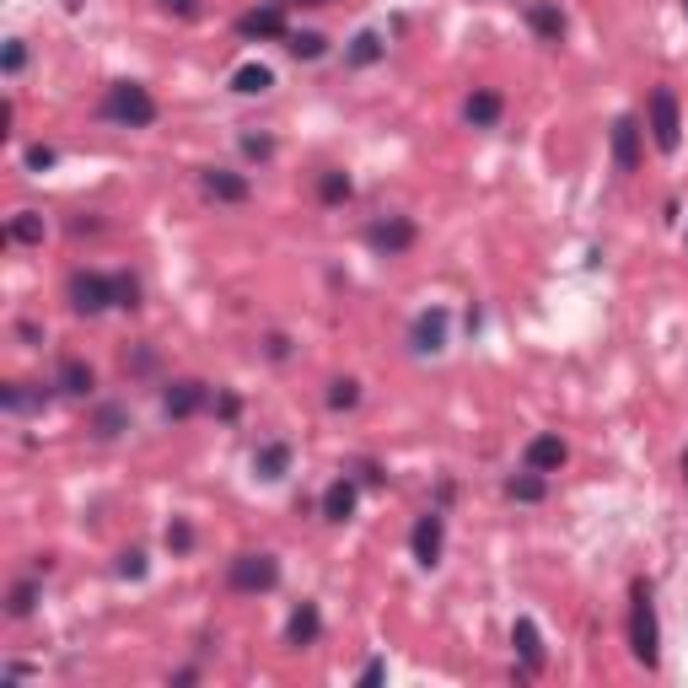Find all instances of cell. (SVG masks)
<instances>
[{
    "label": "cell",
    "instance_id": "1",
    "mask_svg": "<svg viewBox=\"0 0 688 688\" xmlns=\"http://www.w3.org/2000/svg\"><path fill=\"white\" fill-rule=\"evenodd\" d=\"M629 651H635L640 667L662 662V624H656V602H651V586L645 581L629 586Z\"/></svg>",
    "mask_w": 688,
    "mask_h": 688
},
{
    "label": "cell",
    "instance_id": "2",
    "mask_svg": "<svg viewBox=\"0 0 688 688\" xmlns=\"http://www.w3.org/2000/svg\"><path fill=\"white\" fill-rule=\"evenodd\" d=\"M97 113H103L108 124L146 129V124H156V97L140 81H113L108 92H103V103H97Z\"/></svg>",
    "mask_w": 688,
    "mask_h": 688
},
{
    "label": "cell",
    "instance_id": "3",
    "mask_svg": "<svg viewBox=\"0 0 688 688\" xmlns=\"http://www.w3.org/2000/svg\"><path fill=\"white\" fill-rule=\"evenodd\" d=\"M65 301H70V312H81V318H97V312L119 307V275L76 269V275L65 280Z\"/></svg>",
    "mask_w": 688,
    "mask_h": 688
},
{
    "label": "cell",
    "instance_id": "4",
    "mask_svg": "<svg viewBox=\"0 0 688 688\" xmlns=\"http://www.w3.org/2000/svg\"><path fill=\"white\" fill-rule=\"evenodd\" d=\"M226 586L232 592H275L280 586V559L275 554H237L226 559Z\"/></svg>",
    "mask_w": 688,
    "mask_h": 688
},
{
    "label": "cell",
    "instance_id": "5",
    "mask_svg": "<svg viewBox=\"0 0 688 688\" xmlns=\"http://www.w3.org/2000/svg\"><path fill=\"white\" fill-rule=\"evenodd\" d=\"M651 140H656V151H667V156L683 146V113H678L672 86H656L651 92Z\"/></svg>",
    "mask_w": 688,
    "mask_h": 688
},
{
    "label": "cell",
    "instance_id": "6",
    "mask_svg": "<svg viewBox=\"0 0 688 688\" xmlns=\"http://www.w3.org/2000/svg\"><path fill=\"white\" fill-rule=\"evenodd\" d=\"M237 38H248V43L291 38V27H285V0H264V6L242 11V17H237Z\"/></svg>",
    "mask_w": 688,
    "mask_h": 688
},
{
    "label": "cell",
    "instance_id": "7",
    "mask_svg": "<svg viewBox=\"0 0 688 688\" xmlns=\"http://www.w3.org/2000/svg\"><path fill=\"white\" fill-rule=\"evenodd\" d=\"M414 237H420V232H414L409 215H387V221H371V226H366V248H371V253H387V258L409 253Z\"/></svg>",
    "mask_w": 688,
    "mask_h": 688
},
{
    "label": "cell",
    "instance_id": "8",
    "mask_svg": "<svg viewBox=\"0 0 688 688\" xmlns=\"http://www.w3.org/2000/svg\"><path fill=\"white\" fill-rule=\"evenodd\" d=\"M409 549H414V559H420L425 570L441 565V549H447V516L425 511L420 522H414V533H409Z\"/></svg>",
    "mask_w": 688,
    "mask_h": 688
},
{
    "label": "cell",
    "instance_id": "9",
    "mask_svg": "<svg viewBox=\"0 0 688 688\" xmlns=\"http://www.w3.org/2000/svg\"><path fill=\"white\" fill-rule=\"evenodd\" d=\"M210 404V387L205 382H194V377H183V382H167V393H162V409H167V420H194L199 409Z\"/></svg>",
    "mask_w": 688,
    "mask_h": 688
},
{
    "label": "cell",
    "instance_id": "10",
    "mask_svg": "<svg viewBox=\"0 0 688 688\" xmlns=\"http://www.w3.org/2000/svg\"><path fill=\"white\" fill-rule=\"evenodd\" d=\"M199 189H205L215 205H242V199L253 194V183L242 178V172H226V167H205L199 172Z\"/></svg>",
    "mask_w": 688,
    "mask_h": 688
},
{
    "label": "cell",
    "instance_id": "11",
    "mask_svg": "<svg viewBox=\"0 0 688 688\" xmlns=\"http://www.w3.org/2000/svg\"><path fill=\"white\" fill-rule=\"evenodd\" d=\"M409 344H414V355L447 350V312H441V307H425L420 318H414V328H409Z\"/></svg>",
    "mask_w": 688,
    "mask_h": 688
},
{
    "label": "cell",
    "instance_id": "12",
    "mask_svg": "<svg viewBox=\"0 0 688 688\" xmlns=\"http://www.w3.org/2000/svg\"><path fill=\"white\" fill-rule=\"evenodd\" d=\"M640 135H645V129L629 119V113H624V119H613V167H619V172H635L640 167Z\"/></svg>",
    "mask_w": 688,
    "mask_h": 688
},
{
    "label": "cell",
    "instance_id": "13",
    "mask_svg": "<svg viewBox=\"0 0 688 688\" xmlns=\"http://www.w3.org/2000/svg\"><path fill=\"white\" fill-rule=\"evenodd\" d=\"M565 441H559V436H533V441H527V447H522V463L527 468H533V473H559V468H565Z\"/></svg>",
    "mask_w": 688,
    "mask_h": 688
},
{
    "label": "cell",
    "instance_id": "14",
    "mask_svg": "<svg viewBox=\"0 0 688 688\" xmlns=\"http://www.w3.org/2000/svg\"><path fill=\"white\" fill-rule=\"evenodd\" d=\"M500 113H506V97L490 92V86H479V92H473L468 103H463V119H468L473 129H495Z\"/></svg>",
    "mask_w": 688,
    "mask_h": 688
},
{
    "label": "cell",
    "instance_id": "15",
    "mask_svg": "<svg viewBox=\"0 0 688 688\" xmlns=\"http://www.w3.org/2000/svg\"><path fill=\"white\" fill-rule=\"evenodd\" d=\"M511 645H516V656H522L527 672H543V635H538L533 619H516L511 624Z\"/></svg>",
    "mask_w": 688,
    "mask_h": 688
},
{
    "label": "cell",
    "instance_id": "16",
    "mask_svg": "<svg viewBox=\"0 0 688 688\" xmlns=\"http://www.w3.org/2000/svg\"><path fill=\"white\" fill-rule=\"evenodd\" d=\"M54 387H60V393H70V398H86L97 387V377H92V366L86 361H76V355H65L60 361V371H54Z\"/></svg>",
    "mask_w": 688,
    "mask_h": 688
},
{
    "label": "cell",
    "instance_id": "17",
    "mask_svg": "<svg viewBox=\"0 0 688 688\" xmlns=\"http://www.w3.org/2000/svg\"><path fill=\"white\" fill-rule=\"evenodd\" d=\"M527 27H533L538 38L559 43V38H565V11H559L554 0H533V6H527Z\"/></svg>",
    "mask_w": 688,
    "mask_h": 688
},
{
    "label": "cell",
    "instance_id": "18",
    "mask_svg": "<svg viewBox=\"0 0 688 688\" xmlns=\"http://www.w3.org/2000/svg\"><path fill=\"white\" fill-rule=\"evenodd\" d=\"M323 635V613H318V602H301V608L291 613V624H285V640L291 645H312Z\"/></svg>",
    "mask_w": 688,
    "mask_h": 688
},
{
    "label": "cell",
    "instance_id": "19",
    "mask_svg": "<svg viewBox=\"0 0 688 688\" xmlns=\"http://www.w3.org/2000/svg\"><path fill=\"white\" fill-rule=\"evenodd\" d=\"M253 473L258 479H285V473H291V447H285V441H269V447H258L253 452Z\"/></svg>",
    "mask_w": 688,
    "mask_h": 688
},
{
    "label": "cell",
    "instance_id": "20",
    "mask_svg": "<svg viewBox=\"0 0 688 688\" xmlns=\"http://www.w3.org/2000/svg\"><path fill=\"white\" fill-rule=\"evenodd\" d=\"M323 516L328 522H350L355 516V479H334L323 490Z\"/></svg>",
    "mask_w": 688,
    "mask_h": 688
},
{
    "label": "cell",
    "instance_id": "21",
    "mask_svg": "<svg viewBox=\"0 0 688 688\" xmlns=\"http://www.w3.org/2000/svg\"><path fill=\"white\" fill-rule=\"evenodd\" d=\"M269 86H275V70L269 65H237L232 70V92L237 97H264Z\"/></svg>",
    "mask_w": 688,
    "mask_h": 688
},
{
    "label": "cell",
    "instance_id": "22",
    "mask_svg": "<svg viewBox=\"0 0 688 688\" xmlns=\"http://www.w3.org/2000/svg\"><path fill=\"white\" fill-rule=\"evenodd\" d=\"M0 404H6L11 414H27V409L49 404V393H43V387H27V382H6V387H0Z\"/></svg>",
    "mask_w": 688,
    "mask_h": 688
},
{
    "label": "cell",
    "instance_id": "23",
    "mask_svg": "<svg viewBox=\"0 0 688 688\" xmlns=\"http://www.w3.org/2000/svg\"><path fill=\"white\" fill-rule=\"evenodd\" d=\"M506 495H511V500H522V506H538V500L549 495V479L527 468V473H516V479H506Z\"/></svg>",
    "mask_w": 688,
    "mask_h": 688
},
{
    "label": "cell",
    "instance_id": "24",
    "mask_svg": "<svg viewBox=\"0 0 688 688\" xmlns=\"http://www.w3.org/2000/svg\"><path fill=\"white\" fill-rule=\"evenodd\" d=\"M382 54H387L382 33H371V27H366V33H355V38H350V49H344V60H350V65H377Z\"/></svg>",
    "mask_w": 688,
    "mask_h": 688
},
{
    "label": "cell",
    "instance_id": "25",
    "mask_svg": "<svg viewBox=\"0 0 688 688\" xmlns=\"http://www.w3.org/2000/svg\"><path fill=\"white\" fill-rule=\"evenodd\" d=\"M43 232H49V226H43V215H38V210L11 215V226H6V237H11V242H27V248H38Z\"/></svg>",
    "mask_w": 688,
    "mask_h": 688
},
{
    "label": "cell",
    "instance_id": "26",
    "mask_svg": "<svg viewBox=\"0 0 688 688\" xmlns=\"http://www.w3.org/2000/svg\"><path fill=\"white\" fill-rule=\"evenodd\" d=\"M318 199H323V205H344V199H350V178H344L339 167H328L323 178H318Z\"/></svg>",
    "mask_w": 688,
    "mask_h": 688
},
{
    "label": "cell",
    "instance_id": "27",
    "mask_svg": "<svg viewBox=\"0 0 688 688\" xmlns=\"http://www.w3.org/2000/svg\"><path fill=\"white\" fill-rule=\"evenodd\" d=\"M33 602H38V581H17V586H11V597H6V613H11V619H27Z\"/></svg>",
    "mask_w": 688,
    "mask_h": 688
},
{
    "label": "cell",
    "instance_id": "28",
    "mask_svg": "<svg viewBox=\"0 0 688 688\" xmlns=\"http://www.w3.org/2000/svg\"><path fill=\"white\" fill-rule=\"evenodd\" d=\"M355 404H361V382H355V377L328 382V409H355Z\"/></svg>",
    "mask_w": 688,
    "mask_h": 688
},
{
    "label": "cell",
    "instance_id": "29",
    "mask_svg": "<svg viewBox=\"0 0 688 688\" xmlns=\"http://www.w3.org/2000/svg\"><path fill=\"white\" fill-rule=\"evenodd\" d=\"M285 49H291L296 60H318L328 43H323V33H291V38H285Z\"/></svg>",
    "mask_w": 688,
    "mask_h": 688
},
{
    "label": "cell",
    "instance_id": "30",
    "mask_svg": "<svg viewBox=\"0 0 688 688\" xmlns=\"http://www.w3.org/2000/svg\"><path fill=\"white\" fill-rule=\"evenodd\" d=\"M119 430H129V414L119 409V404H103V409H97V436H119Z\"/></svg>",
    "mask_w": 688,
    "mask_h": 688
},
{
    "label": "cell",
    "instance_id": "31",
    "mask_svg": "<svg viewBox=\"0 0 688 688\" xmlns=\"http://www.w3.org/2000/svg\"><path fill=\"white\" fill-rule=\"evenodd\" d=\"M242 151H248L253 162H269V156H275V140L269 135H242Z\"/></svg>",
    "mask_w": 688,
    "mask_h": 688
},
{
    "label": "cell",
    "instance_id": "32",
    "mask_svg": "<svg viewBox=\"0 0 688 688\" xmlns=\"http://www.w3.org/2000/svg\"><path fill=\"white\" fill-rule=\"evenodd\" d=\"M119 576H124V581H140V576H146V554H140V549L119 554Z\"/></svg>",
    "mask_w": 688,
    "mask_h": 688
},
{
    "label": "cell",
    "instance_id": "33",
    "mask_svg": "<svg viewBox=\"0 0 688 688\" xmlns=\"http://www.w3.org/2000/svg\"><path fill=\"white\" fill-rule=\"evenodd\" d=\"M119 307H129V312L140 307V280L135 275H119Z\"/></svg>",
    "mask_w": 688,
    "mask_h": 688
},
{
    "label": "cell",
    "instance_id": "34",
    "mask_svg": "<svg viewBox=\"0 0 688 688\" xmlns=\"http://www.w3.org/2000/svg\"><path fill=\"white\" fill-rule=\"evenodd\" d=\"M189 543H194V527H189V522H172V527H167V549H178V554H183Z\"/></svg>",
    "mask_w": 688,
    "mask_h": 688
},
{
    "label": "cell",
    "instance_id": "35",
    "mask_svg": "<svg viewBox=\"0 0 688 688\" xmlns=\"http://www.w3.org/2000/svg\"><path fill=\"white\" fill-rule=\"evenodd\" d=\"M22 65H27V43H22V38H11V43H6V76H17Z\"/></svg>",
    "mask_w": 688,
    "mask_h": 688
},
{
    "label": "cell",
    "instance_id": "36",
    "mask_svg": "<svg viewBox=\"0 0 688 688\" xmlns=\"http://www.w3.org/2000/svg\"><path fill=\"white\" fill-rule=\"evenodd\" d=\"M156 6L172 11V17H194V11H199V0H156Z\"/></svg>",
    "mask_w": 688,
    "mask_h": 688
},
{
    "label": "cell",
    "instance_id": "37",
    "mask_svg": "<svg viewBox=\"0 0 688 688\" xmlns=\"http://www.w3.org/2000/svg\"><path fill=\"white\" fill-rule=\"evenodd\" d=\"M27 167H33V172L54 167V151H49V146H33V151H27Z\"/></svg>",
    "mask_w": 688,
    "mask_h": 688
},
{
    "label": "cell",
    "instance_id": "38",
    "mask_svg": "<svg viewBox=\"0 0 688 688\" xmlns=\"http://www.w3.org/2000/svg\"><path fill=\"white\" fill-rule=\"evenodd\" d=\"M382 678H387V662H366V667H361V683H366V688L382 683Z\"/></svg>",
    "mask_w": 688,
    "mask_h": 688
},
{
    "label": "cell",
    "instance_id": "39",
    "mask_svg": "<svg viewBox=\"0 0 688 688\" xmlns=\"http://www.w3.org/2000/svg\"><path fill=\"white\" fill-rule=\"evenodd\" d=\"M124 366H129V371H151L156 355H151V350H135V361H124Z\"/></svg>",
    "mask_w": 688,
    "mask_h": 688
},
{
    "label": "cell",
    "instance_id": "40",
    "mask_svg": "<svg viewBox=\"0 0 688 688\" xmlns=\"http://www.w3.org/2000/svg\"><path fill=\"white\" fill-rule=\"evenodd\" d=\"M285 6H334V0H285Z\"/></svg>",
    "mask_w": 688,
    "mask_h": 688
},
{
    "label": "cell",
    "instance_id": "41",
    "mask_svg": "<svg viewBox=\"0 0 688 688\" xmlns=\"http://www.w3.org/2000/svg\"><path fill=\"white\" fill-rule=\"evenodd\" d=\"M683 484H688V452H683Z\"/></svg>",
    "mask_w": 688,
    "mask_h": 688
},
{
    "label": "cell",
    "instance_id": "42",
    "mask_svg": "<svg viewBox=\"0 0 688 688\" xmlns=\"http://www.w3.org/2000/svg\"><path fill=\"white\" fill-rule=\"evenodd\" d=\"M683 11H688V0H683Z\"/></svg>",
    "mask_w": 688,
    "mask_h": 688
}]
</instances>
